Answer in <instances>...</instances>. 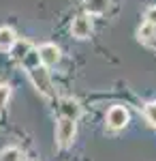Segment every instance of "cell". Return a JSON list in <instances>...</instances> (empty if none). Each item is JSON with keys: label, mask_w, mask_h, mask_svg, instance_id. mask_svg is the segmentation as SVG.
<instances>
[{"label": "cell", "mask_w": 156, "mask_h": 161, "mask_svg": "<svg viewBox=\"0 0 156 161\" xmlns=\"http://www.w3.org/2000/svg\"><path fill=\"white\" fill-rule=\"evenodd\" d=\"M137 37H139V41H143V43H150V41L156 37V26L145 24V22H143V26L137 30Z\"/></svg>", "instance_id": "obj_11"}, {"label": "cell", "mask_w": 156, "mask_h": 161, "mask_svg": "<svg viewBox=\"0 0 156 161\" xmlns=\"http://www.w3.org/2000/svg\"><path fill=\"white\" fill-rule=\"evenodd\" d=\"M60 114H62V118H69V120H75V123H77L79 114H81L79 101L73 99V97H64V99H60Z\"/></svg>", "instance_id": "obj_6"}, {"label": "cell", "mask_w": 156, "mask_h": 161, "mask_svg": "<svg viewBox=\"0 0 156 161\" xmlns=\"http://www.w3.org/2000/svg\"><path fill=\"white\" fill-rule=\"evenodd\" d=\"M107 125L111 129H124L128 125V110L124 105H113L107 112Z\"/></svg>", "instance_id": "obj_5"}, {"label": "cell", "mask_w": 156, "mask_h": 161, "mask_svg": "<svg viewBox=\"0 0 156 161\" xmlns=\"http://www.w3.org/2000/svg\"><path fill=\"white\" fill-rule=\"evenodd\" d=\"M30 82L34 84V88L43 95V97H54V84H51V75L45 67H34L28 71Z\"/></svg>", "instance_id": "obj_1"}, {"label": "cell", "mask_w": 156, "mask_h": 161, "mask_svg": "<svg viewBox=\"0 0 156 161\" xmlns=\"http://www.w3.org/2000/svg\"><path fill=\"white\" fill-rule=\"evenodd\" d=\"M77 136V123L69 118H60L56 125V144L60 148H69Z\"/></svg>", "instance_id": "obj_2"}, {"label": "cell", "mask_w": 156, "mask_h": 161, "mask_svg": "<svg viewBox=\"0 0 156 161\" xmlns=\"http://www.w3.org/2000/svg\"><path fill=\"white\" fill-rule=\"evenodd\" d=\"M145 24L156 26V7H148L145 9Z\"/></svg>", "instance_id": "obj_14"}, {"label": "cell", "mask_w": 156, "mask_h": 161, "mask_svg": "<svg viewBox=\"0 0 156 161\" xmlns=\"http://www.w3.org/2000/svg\"><path fill=\"white\" fill-rule=\"evenodd\" d=\"M39 60H41V67H54V64H58L62 58L60 54V47L56 45V43H43L41 47H39Z\"/></svg>", "instance_id": "obj_3"}, {"label": "cell", "mask_w": 156, "mask_h": 161, "mask_svg": "<svg viewBox=\"0 0 156 161\" xmlns=\"http://www.w3.org/2000/svg\"><path fill=\"white\" fill-rule=\"evenodd\" d=\"M143 114H145V118H148V123L152 125V127H156V101H152V103L145 105Z\"/></svg>", "instance_id": "obj_12"}, {"label": "cell", "mask_w": 156, "mask_h": 161, "mask_svg": "<svg viewBox=\"0 0 156 161\" xmlns=\"http://www.w3.org/2000/svg\"><path fill=\"white\" fill-rule=\"evenodd\" d=\"M84 7L90 15H103L109 9V0H86Z\"/></svg>", "instance_id": "obj_9"}, {"label": "cell", "mask_w": 156, "mask_h": 161, "mask_svg": "<svg viewBox=\"0 0 156 161\" xmlns=\"http://www.w3.org/2000/svg\"><path fill=\"white\" fill-rule=\"evenodd\" d=\"M9 97H11V86L9 84H0V108L7 105Z\"/></svg>", "instance_id": "obj_13"}, {"label": "cell", "mask_w": 156, "mask_h": 161, "mask_svg": "<svg viewBox=\"0 0 156 161\" xmlns=\"http://www.w3.org/2000/svg\"><path fill=\"white\" fill-rule=\"evenodd\" d=\"M0 161H24V153L19 148H15V146L4 148L0 150Z\"/></svg>", "instance_id": "obj_10"}, {"label": "cell", "mask_w": 156, "mask_h": 161, "mask_svg": "<svg viewBox=\"0 0 156 161\" xmlns=\"http://www.w3.org/2000/svg\"><path fill=\"white\" fill-rule=\"evenodd\" d=\"M71 35L75 39H88L92 35V17L90 15H77L71 24Z\"/></svg>", "instance_id": "obj_4"}, {"label": "cell", "mask_w": 156, "mask_h": 161, "mask_svg": "<svg viewBox=\"0 0 156 161\" xmlns=\"http://www.w3.org/2000/svg\"><path fill=\"white\" fill-rule=\"evenodd\" d=\"M11 52H13V58H15V60H24L26 56L32 52V45H30V41H26V39H22V41L17 39L15 45L11 47Z\"/></svg>", "instance_id": "obj_8"}, {"label": "cell", "mask_w": 156, "mask_h": 161, "mask_svg": "<svg viewBox=\"0 0 156 161\" xmlns=\"http://www.w3.org/2000/svg\"><path fill=\"white\" fill-rule=\"evenodd\" d=\"M15 41H17L15 30L9 28V26H2L0 28V52H9L15 45Z\"/></svg>", "instance_id": "obj_7"}]
</instances>
